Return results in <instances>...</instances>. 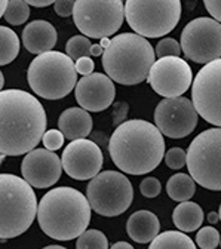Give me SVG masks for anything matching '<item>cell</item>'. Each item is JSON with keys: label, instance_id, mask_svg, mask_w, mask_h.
I'll return each instance as SVG.
<instances>
[{"label": "cell", "instance_id": "obj_1", "mask_svg": "<svg viewBox=\"0 0 221 249\" xmlns=\"http://www.w3.org/2000/svg\"><path fill=\"white\" fill-rule=\"evenodd\" d=\"M46 111L35 95L21 89L0 92L2 160L33 151L46 134Z\"/></svg>", "mask_w": 221, "mask_h": 249}, {"label": "cell", "instance_id": "obj_2", "mask_svg": "<svg viewBox=\"0 0 221 249\" xmlns=\"http://www.w3.org/2000/svg\"><path fill=\"white\" fill-rule=\"evenodd\" d=\"M109 151L113 163L122 172L144 175L161 165L165 156V141L156 124L131 119L114 129Z\"/></svg>", "mask_w": 221, "mask_h": 249}, {"label": "cell", "instance_id": "obj_3", "mask_svg": "<svg viewBox=\"0 0 221 249\" xmlns=\"http://www.w3.org/2000/svg\"><path fill=\"white\" fill-rule=\"evenodd\" d=\"M91 205L86 196L73 187H56L39 202L37 221L42 231L55 240L80 237L91 221Z\"/></svg>", "mask_w": 221, "mask_h": 249}, {"label": "cell", "instance_id": "obj_4", "mask_svg": "<svg viewBox=\"0 0 221 249\" xmlns=\"http://www.w3.org/2000/svg\"><path fill=\"white\" fill-rule=\"evenodd\" d=\"M156 52L150 42L135 33H122L111 37L101 59L106 74L120 85H138L148 77L156 62Z\"/></svg>", "mask_w": 221, "mask_h": 249}, {"label": "cell", "instance_id": "obj_5", "mask_svg": "<svg viewBox=\"0 0 221 249\" xmlns=\"http://www.w3.org/2000/svg\"><path fill=\"white\" fill-rule=\"evenodd\" d=\"M39 212L36 193L24 178L0 175V237H18L33 224Z\"/></svg>", "mask_w": 221, "mask_h": 249}, {"label": "cell", "instance_id": "obj_6", "mask_svg": "<svg viewBox=\"0 0 221 249\" xmlns=\"http://www.w3.org/2000/svg\"><path fill=\"white\" fill-rule=\"evenodd\" d=\"M27 80L36 95L46 100H61L76 89V62L67 55L51 51L30 62Z\"/></svg>", "mask_w": 221, "mask_h": 249}, {"label": "cell", "instance_id": "obj_7", "mask_svg": "<svg viewBox=\"0 0 221 249\" xmlns=\"http://www.w3.org/2000/svg\"><path fill=\"white\" fill-rule=\"evenodd\" d=\"M125 18L135 35L141 37H162L177 27L181 18L180 0H128Z\"/></svg>", "mask_w": 221, "mask_h": 249}, {"label": "cell", "instance_id": "obj_8", "mask_svg": "<svg viewBox=\"0 0 221 249\" xmlns=\"http://www.w3.org/2000/svg\"><path fill=\"white\" fill-rule=\"evenodd\" d=\"M187 168L201 187L221 192V128L206 129L190 142Z\"/></svg>", "mask_w": 221, "mask_h": 249}, {"label": "cell", "instance_id": "obj_9", "mask_svg": "<svg viewBox=\"0 0 221 249\" xmlns=\"http://www.w3.org/2000/svg\"><path fill=\"white\" fill-rule=\"evenodd\" d=\"M73 19L88 39H109L123 24L125 3L120 0H76Z\"/></svg>", "mask_w": 221, "mask_h": 249}, {"label": "cell", "instance_id": "obj_10", "mask_svg": "<svg viewBox=\"0 0 221 249\" xmlns=\"http://www.w3.org/2000/svg\"><path fill=\"white\" fill-rule=\"evenodd\" d=\"M91 208L103 216H117L128 209L134 200V189L129 178L117 171L100 172L86 187Z\"/></svg>", "mask_w": 221, "mask_h": 249}, {"label": "cell", "instance_id": "obj_11", "mask_svg": "<svg viewBox=\"0 0 221 249\" xmlns=\"http://www.w3.org/2000/svg\"><path fill=\"white\" fill-rule=\"evenodd\" d=\"M181 51L187 59L198 64L221 58V24L212 18L201 17L188 22L181 33Z\"/></svg>", "mask_w": 221, "mask_h": 249}, {"label": "cell", "instance_id": "obj_12", "mask_svg": "<svg viewBox=\"0 0 221 249\" xmlns=\"http://www.w3.org/2000/svg\"><path fill=\"white\" fill-rule=\"evenodd\" d=\"M192 103L205 122L221 128V58L203 66L196 74Z\"/></svg>", "mask_w": 221, "mask_h": 249}, {"label": "cell", "instance_id": "obj_13", "mask_svg": "<svg viewBox=\"0 0 221 249\" xmlns=\"http://www.w3.org/2000/svg\"><path fill=\"white\" fill-rule=\"evenodd\" d=\"M147 82L157 95L164 98H178L193 85V73L185 59L166 56L156 59Z\"/></svg>", "mask_w": 221, "mask_h": 249}, {"label": "cell", "instance_id": "obj_14", "mask_svg": "<svg viewBox=\"0 0 221 249\" xmlns=\"http://www.w3.org/2000/svg\"><path fill=\"white\" fill-rule=\"evenodd\" d=\"M198 116L188 98H164L154 110V124L168 138H184L195 131Z\"/></svg>", "mask_w": 221, "mask_h": 249}, {"label": "cell", "instance_id": "obj_15", "mask_svg": "<svg viewBox=\"0 0 221 249\" xmlns=\"http://www.w3.org/2000/svg\"><path fill=\"white\" fill-rule=\"evenodd\" d=\"M62 169L77 181L95 178L103 166V151L91 140L72 141L62 153Z\"/></svg>", "mask_w": 221, "mask_h": 249}, {"label": "cell", "instance_id": "obj_16", "mask_svg": "<svg viewBox=\"0 0 221 249\" xmlns=\"http://www.w3.org/2000/svg\"><path fill=\"white\" fill-rule=\"evenodd\" d=\"M22 178L36 189L54 185L62 174V160L58 154L46 148H35L25 154L21 163Z\"/></svg>", "mask_w": 221, "mask_h": 249}, {"label": "cell", "instance_id": "obj_17", "mask_svg": "<svg viewBox=\"0 0 221 249\" xmlns=\"http://www.w3.org/2000/svg\"><path fill=\"white\" fill-rule=\"evenodd\" d=\"M77 104L86 110L98 113L109 108L116 95V88L113 80L103 73H93L82 77L74 89Z\"/></svg>", "mask_w": 221, "mask_h": 249}, {"label": "cell", "instance_id": "obj_18", "mask_svg": "<svg viewBox=\"0 0 221 249\" xmlns=\"http://www.w3.org/2000/svg\"><path fill=\"white\" fill-rule=\"evenodd\" d=\"M22 43L25 49L37 56L51 52L56 43L55 27L43 19H35L25 25L22 31Z\"/></svg>", "mask_w": 221, "mask_h": 249}, {"label": "cell", "instance_id": "obj_19", "mask_svg": "<svg viewBox=\"0 0 221 249\" xmlns=\"http://www.w3.org/2000/svg\"><path fill=\"white\" fill-rule=\"evenodd\" d=\"M92 117L82 107H72L61 113L58 119V129L67 140L76 141L86 138L92 131Z\"/></svg>", "mask_w": 221, "mask_h": 249}, {"label": "cell", "instance_id": "obj_20", "mask_svg": "<svg viewBox=\"0 0 221 249\" xmlns=\"http://www.w3.org/2000/svg\"><path fill=\"white\" fill-rule=\"evenodd\" d=\"M159 218L150 211H137L126 221V233L137 243H151L159 236Z\"/></svg>", "mask_w": 221, "mask_h": 249}, {"label": "cell", "instance_id": "obj_21", "mask_svg": "<svg viewBox=\"0 0 221 249\" xmlns=\"http://www.w3.org/2000/svg\"><path fill=\"white\" fill-rule=\"evenodd\" d=\"M172 221L181 231H196L203 223V211L195 202H181L172 212Z\"/></svg>", "mask_w": 221, "mask_h": 249}, {"label": "cell", "instance_id": "obj_22", "mask_svg": "<svg viewBox=\"0 0 221 249\" xmlns=\"http://www.w3.org/2000/svg\"><path fill=\"white\" fill-rule=\"evenodd\" d=\"M196 181L188 174H175L168 179L166 193L172 200L188 202L195 196Z\"/></svg>", "mask_w": 221, "mask_h": 249}, {"label": "cell", "instance_id": "obj_23", "mask_svg": "<svg viewBox=\"0 0 221 249\" xmlns=\"http://www.w3.org/2000/svg\"><path fill=\"white\" fill-rule=\"evenodd\" d=\"M148 249H196L195 242L181 231L168 230L157 236Z\"/></svg>", "mask_w": 221, "mask_h": 249}, {"label": "cell", "instance_id": "obj_24", "mask_svg": "<svg viewBox=\"0 0 221 249\" xmlns=\"http://www.w3.org/2000/svg\"><path fill=\"white\" fill-rule=\"evenodd\" d=\"M19 52V39L14 30L3 25L0 28V64L6 66L12 62Z\"/></svg>", "mask_w": 221, "mask_h": 249}, {"label": "cell", "instance_id": "obj_25", "mask_svg": "<svg viewBox=\"0 0 221 249\" xmlns=\"http://www.w3.org/2000/svg\"><path fill=\"white\" fill-rule=\"evenodd\" d=\"M76 249H109V240L100 230H86L77 237Z\"/></svg>", "mask_w": 221, "mask_h": 249}, {"label": "cell", "instance_id": "obj_26", "mask_svg": "<svg viewBox=\"0 0 221 249\" xmlns=\"http://www.w3.org/2000/svg\"><path fill=\"white\" fill-rule=\"evenodd\" d=\"M30 17V8L27 2L22 0H11L8 5V11L5 12L3 18L11 25H21Z\"/></svg>", "mask_w": 221, "mask_h": 249}, {"label": "cell", "instance_id": "obj_27", "mask_svg": "<svg viewBox=\"0 0 221 249\" xmlns=\"http://www.w3.org/2000/svg\"><path fill=\"white\" fill-rule=\"evenodd\" d=\"M91 48L92 43L91 40L80 35V36H73L67 43H66V52L73 61H79L80 58L91 56Z\"/></svg>", "mask_w": 221, "mask_h": 249}, {"label": "cell", "instance_id": "obj_28", "mask_svg": "<svg viewBox=\"0 0 221 249\" xmlns=\"http://www.w3.org/2000/svg\"><path fill=\"white\" fill-rule=\"evenodd\" d=\"M220 242H221V237H220L218 230L211 226L202 227L196 234V245L201 249H215L220 245Z\"/></svg>", "mask_w": 221, "mask_h": 249}, {"label": "cell", "instance_id": "obj_29", "mask_svg": "<svg viewBox=\"0 0 221 249\" xmlns=\"http://www.w3.org/2000/svg\"><path fill=\"white\" fill-rule=\"evenodd\" d=\"M154 52H156V56H159V59H161V58H166V56H180V53L183 51H181V45L175 39L165 37L156 45Z\"/></svg>", "mask_w": 221, "mask_h": 249}, {"label": "cell", "instance_id": "obj_30", "mask_svg": "<svg viewBox=\"0 0 221 249\" xmlns=\"http://www.w3.org/2000/svg\"><path fill=\"white\" fill-rule=\"evenodd\" d=\"M165 163L171 169H181L187 166V151L180 147H172L165 153Z\"/></svg>", "mask_w": 221, "mask_h": 249}, {"label": "cell", "instance_id": "obj_31", "mask_svg": "<svg viewBox=\"0 0 221 249\" xmlns=\"http://www.w3.org/2000/svg\"><path fill=\"white\" fill-rule=\"evenodd\" d=\"M162 190V185H161V181L157 178H153V177H147L141 181L140 184V192L144 197H148V199H153L156 196H159Z\"/></svg>", "mask_w": 221, "mask_h": 249}, {"label": "cell", "instance_id": "obj_32", "mask_svg": "<svg viewBox=\"0 0 221 249\" xmlns=\"http://www.w3.org/2000/svg\"><path fill=\"white\" fill-rule=\"evenodd\" d=\"M64 140H66V137H64V134H62L61 131H58V129H49V131H46L42 142H43V145H45L46 150L55 151V150H58V148L62 147V144H64Z\"/></svg>", "mask_w": 221, "mask_h": 249}, {"label": "cell", "instance_id": "obj_33", "mask_svg": "<svg viewBox=\"0 0 221 249\" xmlns=\"http://www.w3.org/2000/svg\"><path fill=\"white\" fill-rule=\"evenodd\" d=\"M93 69H95V62H93L91 56H85L76 61V71L77 74H82L83 77L93 74Z\"/></svg>", "mask_w": 221, "mask_h": 249}, {"label": "cell", "instance_id": "obj_34", "mask_svg": "<svg viewBox=\"0 0 221 249\" xmlns=\"http://www.w3.org/2000/svg\"><path fill=\"white\" fill-rule=\"evenodd\" d=\"M128 108L129 106L126 104L125 101H120V103H116L114 104V108H113V124L117 128L119 124L125 123L126 120V116H128Z\"/></svg>", "mask_w": 221, "mask_h": 249}, {"label": "cell", "instance_id": "obj_35", "mask_svg": "<svg viewBox=\"0 0 221 249\" xmlns=\"http://www.w3.org/2000/svg\"><path fill=\"white\" fill-rule=\"evenodd\" d=\"M74 0H56L54 3V9L59 17H70L74 12Z\"/></svg>", "mask_w": 221, "mask_h": 249}, {"label": "cell", "instance_id": "obj_36", "mask_svg": "<svg viewBox=\"0 0 221 249\" xmlns=\"http://www.w3.org/2000/svg\"><path fill=\"white\" fill-rule=\"evenodd\" d=\"M205 8L211 14L212 19H215L221 24V0H206Z\"/></svg>", "mask_w": 221, "mask_h": 249}, {"label": "cell", "instance_id": "obj_37", "mask_svg": "<svg viewBox=\"0 0 221 249\" xmlns=\"http://www.w3.org/2000/svg\"><path fill=\"white\" fill-rule=\"evenodd\" d=\"M28 6H35V8H46L49 5H54L55 2H52V0H45V2H35V0H28Z\"/></svg>", "mask_w": 221, "mask_h": 249}, {"label": "cell", "instance_id": "obj_38", "mask_svg": "<svg viewBox=\"0 0 221 249\" xmlns=\"http://www.w3.org/2000/svg\"><path fill=\"white\" fill-rule=\"evenodd\" d=\"M91 55H93V56H103L104 55V49L101 48V45H92Z\"/></svg>", "mask_w": 221, "mask_h": 249}, {"label": "cell", "instance_id": "obj_39", "mask_svg": "<svg viewBox=\"0 0 221 249\" xmlns=\"http://www.w3.org/2000/svg\"><path fill=\"white\" fill-rule=\"evenodd\" d=\"M110 249H134L128 242H116Z\"/></svg>", "mask_w": 221, "mask_h": 249}, {"label": "cell", "instance_id": "obj_40", "mask_svg": "<svg viewBox=\"0 0 221 249\" xmlns=\"http://www.w3.org/2000/svg\"><path fill=\"white\" fill-rule=\"evenodd\" d=\"M8 5L9 2H6V0H0V17L5 15V12L8 11Z\"/></svg>", "mask_w": 221, "mask_h": 249}, {"label": "cell", "instance_id": "obj_41", "mask_svg": "<svg viewBox=\"0 0 221 249\" xmlns=\"http://www.w3.org/2000/svg\"><path fill=\"white\" fill-rule=\"evenodd\" d=\"M218 220H220V215H218V212H211V213L208 215V221H209L211 224H215Z\"/></svg>", "mask_w": 221, "mask_h": 249}, {"label": "cell", "instance_id": "obj_42", "mask_svg": "<svg viewBox=\"0 0 221 249\" xmlns=\"http://www.w3.org/2000/svg\"><path fill=\"white\" fill-rule=\"evenodd\" d=\"M43 249H67V248L59 246V245H49V246H45Z\"/></svg>", "mask_w": 221, "mask_h": 249}, {"label": "cell", "instance_id": "obj_43", "mask_svg": "<svg viewBox=\"0 0 221 249\" xmlns=\"http://www.w3.org/2000/svg\"><path fill=\"white\" fill-rule=\"evenodd\" d=\"M3 85H5V76L2 74V83H0V86H2V88H3Z\"/></svg>", "mask_w": 221, "mask_h": 249}, {"label": "cell", "instance_id": "obj_44", "mask_svg": "<svg viewBox=\"0 0 221 249\" xmlns=\"http://www.w3.org/2000/svg\"><path fill=\"white\" fill-rule=\"evenodd\" d=\"M218 215H220V221H221V205H220V211H218Z\"/></svg>", "mask_w": 221, "mask_h": 249}, {"label": "cell", "instance_id": "obj_45", "mask_svg": "<svg viewBox=\"0 0 221 249\" xmlns=\"http://www.w3.org/2000/svg\"><path fill=\"white\" fill-rule=\"evenodd\" d=\"M220 246H221V242H220Z\"/></svg>", "mask_w": 221, "mask_h": 249}]
</instances>
